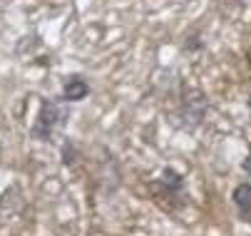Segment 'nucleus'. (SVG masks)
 Wrapping results in <instances>:
<instances>
[{"instance_id": "nucleus-2", "label": "nucleus", "mask_w": 251, "mask_h": 236, "mask_svg": "<svg viewBox=\"0 0 251 236\" xmlns=\"http://www.w3.org/2000/svg\"><path fill=\"white\" fill-rule=\"evenodd\" d=\"M90 94V85L82 80V77H67L65 80V87H62V99L65 102H80Z\"/></svg>"}, {"instance_id": "nucleus-3", "label": "nucleus", "mask_w": 251, "mask_h": 236, "mask_svg": "<svg viewBox=\"0 0 251 236\" xmlns=\"http://www.w3.org/2000/svg\"><path fill=\"white\" fill-rule=\"evenodd\" d=\"M234 204L244 219H251V182H244L234 189Z\"/></svg>"}, {"instance_id": "nucleus-4", "label": "nucleus", "mask_w": 251, "mask_h": 236, "mask_svg": "<svg viewBox=\"0 0 251 236\" xmlns=\"http://www.w3.org/2000/svg\"><path fill=\"white\" fill-rule=\"evenodd\" d=\"M241 166H244V172H246V174H251V149H249V154H246V159H244Z\"/></svg>"}, {"instance_id": "nucleus-1", "label": "nucleus", "mask_w": 251, "mask_h": 236, "mask_svg": "<svg viewBox=\"0 0 251 236\" xmlns=\"http://www.w3.org/2000/svg\"><path fill=\"white\" fill-rule=\"evenodd\" d=\"M62 122H65L62 107L55 105V102H45L43 110H40V115H38V122H35V127H32V137L35 140H50L55 127L62 124Z\"/></svg>"}]
</instances>
